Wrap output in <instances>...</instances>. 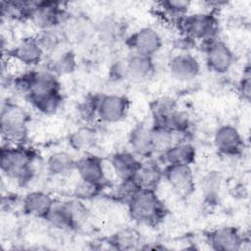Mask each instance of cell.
<instances>
[{"label":"cell","mask_w":251,"mask_h":251,"mask_svg":"<svg viewBox=\"0 0 251 251\" xmlns=\"http://www.w3.org/2000/svg\"><path fill=\"white\" fill-rule=\"evenodd\" d=\"M129 100L119 94L101 95L97 108V118L104 123H118L123 121L128 112Z\"/></svg>","instance_id":"8"},{"label":"cell","mask_w":251,"mask_h":251,"mask_svg":"<svg viewBox=\"0 0 251 251\" xmlns=\"http://www.w3.org/2000/svg\"><path fill=\"white\" fill-rule=\"evenodd\" d=\"M25 97L33 108L43 115H53L57 113L63 103L61 90L39 94H29Z\"/></svg>","instance_id":"23"},{"label":"cell","mask_w":251,"mask_h":251,"mask_svg":"<svg viewBox=\"0 0 251 251\" xmlns=\"http://www.w3.org/2000/svg\"><path fill=\"white\" fill-rule=\"evenodd\" d=\"M103 187L104 185L102 184L91 183L80 179V181L75 187L74 194L75 197L78 200H88L97 196L101 192Z\"/></svg>","instance_id":"36"},{"label":"cell","mask_w":251,"mask_h":251,"mask_svg":"<svg viewBox=\"0 0 251 251\" xmlns=\"http://www.w3.org/2000/svg\"><path fill=\"white\" fill-rule=\"evenodd\" d=\"M130 151L138 158L149 159L154 154L152 129L140 124L135 126L128 135Z\"/></svg>","instance_id":"14"},{"label":"cell","mask_w":251,"mask_h":251,"mask_svg":"<svg viewBox=\"0 0 251 251\" xmlns=\"http://www.w3.org/2000/svg\"><path fill=\"white\" fill-rule=\"evenodd\" d=\"M7 55L25 66L38 65L44 56L34 36L23 38L14 48L7 51Z\"/></svg>","instance_id":"13"},{"label":"cell","mask_w":251,"mask_h":251,"mask_svg":"<svg viewBox=\"0 0 251 251\" xmlns=\"http://www.w3.org/2000/svg\"><path fill=\"white\" fill-rule=\"evenodd\" d=\"M177 110L176 101L172 97L166 96L153 100L150 104L152 126H164L167 120Z\"/></svg>","instance_id":"24"},{"label":"cell","mask_w":251,"mask_h":251,"mask_svg":"<svg viewBox=\"0 0 251 251\" xmlns=\"http://www.w3.org/2000/svg\"><path fill=\"white\" fill-rule=\"evenodd\" d=\"M176 24L182 34L193 41L217 37L218 21L213 13L185 15L176 20Z\"/></svg>","instance_id":"4"},{"label":"cell","mask_w":251,"mask_h":251,"mask_svg":"<svg viewBox=\"0 0 251 251\" xmlns=\"http://www.w3.org/2000/svg\"><path fill=\"white\" fill-rule=\"evenodd\" d=\"M75 54L72 50H68L63 52L52 62L49 71L59 77L60 75H65L73 73L75 70Z\"/></svg>","instance_id":"31"},{"label":"cell","mask_w":251,"mask_h":251,"mask_svg":"<svg viewBox=\"0 0 251 251\" xmlns=\"http://www.w3.org/2000/svg\"><path fill=\"white\" fill-rule=\"evenodd\" d=\"M109 77L114 81H119L124 78H126L125 62L123 61L115 62L109 70Z\"/></svg>","instance_id":"38"},{"label":"cell","mask_w":251,"mask_h":251,"mask_svg":"<svg viewBox=\"0 0 251 251\" xmlns=\"http://www.w3.org/2000/svg\"><path fill=\"white\" fill-rule=\"evenodd\" d=\"M140 232L133 227H124L113 233L108 238V244L119 250L136 249L141 244Z\"/></svg>","instance_id":"25"},{"label":"cell","mask_w":251,"mask_h":251,"mask_svg":"<svg viewBox=\"0 0 251 251\" xmlns=\"http://www.w3.org/2000/svg\"><path fill=\"white\" fill-rule=\"evenodd\" d=\"M125 64L126 78L132 81L147 80L155 74V64L152 57L131 53Z\"/></svg>","instance_id":"17"},{"label":"cell","mask_w":251,"mask_h":251,"mask_svg":"<svg viewBox=\"0 0 251 251\" xmlns=\"http://www.w3.org/2000/svg\"><path fill=\"white\" fill-rule=\"evenodd\" d=\"M141 163L139 158L131 151H119L111 157L112 169L120 180L133 178Z\"/></svg>","instance_id":"18"},{"label":"cell","mask_w":251,"mask_h":251,"mask_svg":"<svg viewBox=\"0 0 251 251\" xmlns=\"http://www.w3.org/2000/svg\"><path fill=\"white\" fill-rule=\"evenodd\" d=\"M162 127H166L175 133L185 136L189 131L190 118L185 112L177 110L167 120L165 126Z\"/></svg>","instance_id":"32"},{"label":"cell","mask_w":251,"mask_h":251,"mask_svg":"<svg viewBox=\"0 0 251 251\" xmlns=\"http://www.w3.org/2000/svg\"><path fill=\"white\" fill-rule=\"evenodd\" d=\"M75 171L83 181L102 185L106 183L103 162L98 156L88 154L79 158L76 160Z\"/></svg>","instance_id":"15"},{"label":"cell","mask_w":251,"mask_h":251,"mask_svg":"<svg viewBox=\"0 0 251 251\" xmlns=\"http://www.w3.org/2000/svg\"><path fill=\"white\" fill-rule=\"evenodd\" d=\"M34 152L25 145L3 144L0 153L2 173L9 178L25 184L32 177Z\"/></svg>","instance_id":"1"},{"label":"cell","mask_w":251,"mask_h":251,"mask_svg":"<svg viewBox=\"0 0 251 251\" xmlns=\"http://www.w3.org/2000/svg\"><path fill=\"white\" fill-rule=\"evenodd\" d=\"M238 93L241 98L249 102L251 98V74H250V67L247 66L242 74V76L238 82Z\"/></svg>","instance_id":"37"},{"label":"cell","mask_w":251,"mask_h":251,"mask_svg":"<svg viewBox=\"0 0 251 251\" xmlns=\"http://www.w3.org/2000/svg\"><path fill=\"white\" fill-rule=\"evenodd\" d=\"M163 178L181 195L187 196L194 191V175L190 165H166Z\"/></svg>","instance_id":"11"},{"label":"cell","mask_w":251,"mask_h":251,"mask_svg":"<svg viewBox=\"0 0 251 251\" xmlns=\"http://www.w3.org/2000/svg\"><path fill=\"white\" fill-rule=\"evenodd\" d=\"M206 240L216 251H239L245 242L242 233L234 226H222L211 230L206 235Z\"/></svg>","instance_id":"10"},{"label":"cell","mask_w":251,"mask_h":251,"mask_svg":"<svg viewBox=\"0 0 251 251\" xmlns=\"http://www.w3.org/2000/svg\"><path fill=\"white\" fill-rule=\"evenodd\" d=\"M214 144L220 154L230 157L240 155L245 146L241 133L232 125H223L217 128Z\"/></svg>","instance_id":"9"},{"label":"cell","mask_w":251,"mask_h":251,"mask_svg":"<svg viewBox=\"0 0 251 251\" xmlns=\"http://www.w3.org/2000/svg\"><path fill=\"white\" fill-rule=\"evenodd\" d=\"M97 132L93 127L81 126L70 133L68 143L74 150L84 152L93 148L97 143Z\"/></svg>","instance_id":"26"},{"label":"cell","mask_w":251,"mask_h":251,"mask_svg":"<svg viewBox=\"0 0 251 251\" xmlns=\"http://www.w3.org/2000/svg\"><path fill=\"white\" fill-rule=\"evenodd\" d=\"M55 202L50 194L39 190L26 193L22 201L23 210L26 215L44 220L47 218Z\"/></svg>","instance_id":"16"},{"label":"cell","mask_w":251,"mask_h":251,"mask_svg":"<svg viewBox=\"0 0 251 251\" xmlns=\"http://www.w3.org/2000/svg\"><path fill=\"white\" fill-rule=\"evenodd\" d=\"M139 189H140V187L138 186V184L136 183L134 178L121 180L120 183L117 185V187L114 189L113 197L117 201L124 202V203L127 204V202L131 199V197Z\"/></svg>","instance_id":"34"},{"label":"cell","mask_w":251,"mask_h":251,"mask_svg":"<svg viewBox=\"0 0 251 251\" xmlns=\"http://www.w3.org/2000/svg\"><path fill=\"white\" fill-rule=\"evenodd\" d=\"M99 94H87L78 104V115L79 117L85 121H92L97 117V108L100 99Z\"/></svg>","instance_id":"33"},{"label":"cell","mask_w":251,"mask_h":251,"mask_svg":"<svg viewBox=\"0 0 251 251\" xmlns=\"http://www.w3.org/2000/svg\"><path fill=\"white\" fill-rule=\"evenodd\" d=\"M123 30V24L114 17L104 18L96 26L98 38L105 44L117 42L122 37Z\"/></svg>","instance_id":"28"},{"label":"cell","mask_w":251,"mask_h":251,"mask_svg":"<svg viewBox=\"0 0 251 251\" xmlns=\"http://www.w3.org/2000/svg\"><path fill=\"white\" fill-rule=\"evenodd\" d=\"M45 220L60 230H73L78 225L71 202L54 204Z\"/></svg>","instance_id":"19"},{"label":"cell","mask_w":251,"mask_h":251,"mask_svg":"<svg viewBox=\"0 0 251 251\" xmlns=\"http://www.w3.org/2000/svg\"><path fill=\"white\" fill-rule=\"evenodd\" d=\"M76 160L67 151L52 153L46 162L47 172L54 176H66L75 171Z\"/></svg>","instance_id":"22"},{"label":"cell","mask_w":251,"mask_h":251,"mask_svg":"<svg viewBox=\"0 0 251 251\" xmlns=\"http://www.w3.org/2000/svg\"><path fill=\"white\" fill-rule=\"evenodd\" d=\"M126 43L131 53L152 58L163 46V40L159 32L148 26L142 27L130 34L126 38Z\"/></svg>","instance_id":"7"},{"label":"cell","mask_w":251,"mask_h":251,"mask_svg":"<svg viewBox=\"0 0 251 251\" xmlns=\"http://www.w3.org/2000/svg\"><path fill=\"white\" fill-rule=\"evenodd\" d=\"M28 116L24 108L13 102H5L1 108L0 126L4 141L10 145H24L27 138Z\"/></svg>","instance_id":"3"},{"label":"cell","mask_w":251,"mask_h":251,"mask_svg":"<svg viewBox=\"0 0 251 251\" xmlns=\"http://www.w3.org/2000/svg\"><path fill=\"white\" fill-rule=\"evenodd\" d=\"M126 205L132 221L152 226L162 222L167 213L163 202L156 194V190L140 188Z\"/></svg>","instance_id":"2"},{"label":"cell","mask_w":251,"mask_h":251,"mask_svg":"<svg viewBox=\"0 0 251 251\" xmlns=\"http://www.w3.org/2000/svg\"><path fill=\"white\" fill-rule=\"evenodd\" d=\"M133 178L140 188L156 190L163 179V169L157 161L149 158L141 163Z\"/></svg>","instance_id":"20"},{"label":"cell","mask_w":251,"mask_h":251,"mask_svg":"<svg viewBox=\"0 0 251 251\" xmlns=\"http://www.w3.org/2000/svg\"><path fill=\"white\" fill-rule=\"evenodd\" d=\"M201 42L209 70L217 74H225L229 71L235 61V55L230 47L218 37Z\"/></svg>","instance_id":"5"},{"label":"cell","mask_w":251,"mask_h":251,"mask_svg":"<svg viewBox=\"0 0 251 251\" xmlns=\"http://www.w3.org/2000/svg\"><path fill=\"white\" fill-rule=\"evenodd\" d=\"M222 175L218 171H210L200 180L201 193L204 201L209 205L217 204L222 188Z\"/></svg>","instance_id":"27"},{"label":"cell","mask_w":251,"mask_h":251,"mask_svg":"<svg viewBox=\"0 0 251 251\" xmlns=\"http://www.w3.org/2000/svg\"><path fill=\"white\" fill-rule=\"evenodd\" d=\"M152 129V138H153V146H154V153H159L162 155L164 152H166L170 147L175 145L176 143H178L181 140L180 137H184V135L175 133L171 131L170 129L162 126H151Z\"/></svg>","instance_id":"29"},{"label":"cell","mask_w":251,"mask_h":251,"mask_svg":"<svg viewBox=\"0 0 251 251\" xmlns=\"http://www.w3.org/2000/svg\"><path fill=\"white\" fill-rule=\"evenodd\" d=\"M65 34L58 27L39 30L34 36L44 54L55 51L64 40Z\"/></svg>","instance_id":"30"},{"label":"cell","mask_w":251,"mask_h":251,"mask_svg":"<svg viewBox=\"0 0 251 251\" xmlns=\"http://www.w3.org/2000/svg\"><path fill=\"white\" fill-rule=\"evenodd\" d=\"M189 5L190 2L184 0H166L159 3V6L164 13L175 18L176 20L187 15Z\"/></svg>","instance_id":"35"},{"label":"cell","mask_w":251,"mask_h":251,"mask_svg":"<svg viewBox=\"0 0 251 251\" xmlns=\"http://www.w3.org/2000/svg\"><path fill=\"white\" fill-rule=\"evenodd\" d=\"M28 20H30L39 30H43L58 27L68 20V16L59 3L38 1L34 2Z\"/></svg>","instance_id":"6"},{"label":"cell","mask_w":251,"mask_h":251,"mask_svg":"<svg viewBox=\"0 0 251 251\" xmlns=\"http://www.w3.org/2000/svg\"><path fill=\"white\" fill-rule=\"evenodd\" d=\"M171 75L179 81H190L198 76L201 66L198 59L189 52H180L173 56L168 63Z\"/></svg>","instance_id":"12"},{"label":"cell","mask_w":251,"mask_h":251,"mask_svg":"<svg viewBox=\"0 0 251 251\" xmlns=\"http://www.w3.org/2000/svg\"><path fill=\"white\" fill-rule=\"evenodd\" d=\"M166 165H190L196 159V149L188 141H180L161 155Z\"/></svg>","instance_id":"21"}]
</instances>
